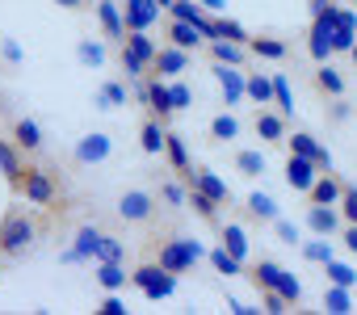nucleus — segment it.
I'll list each match as a JSON object with an SVG mask.
<instances>
[{
    "label": "nucleus",
    "mask_w": 357,
    "mask_h": 315,
    "mask_svg": "<svg viewBox=\"0 0 357 315\" xmlns=\"http://www.w3.org/2000/svg\"><path fill=\"white\" fill-rule=\"evenodd\" d=\"M135 97H139V105L147 109V114H155L160 122H168L172 114H176V105H172V89L164 84V76H147V80H139V89H135Z\"/></svg>",
    "instance_id": "6"
},
{
    "label": "nucleus",
    "mask_w": 357,
    "mask_h": 315,
    "mask_svg": "<svg viewBox=\"0 0 357 315\" xmlns=\"http://www.w3.org/2000/svg\"><path fill=\"white\" fill-rule=\"evenodd\" d=\"M311 84H315V93L319 97H344V76L332 68V63H315V72H311Z\"/></svg>",
    "instance_id": "23"
},
{
    "label": "nucleus",
    "mask_w": 357,
    "mask_h": 315,
    "mask_svg": "<svg viewBox=\"0 0 357 315\" xmlns=\"http://www.w3.org/2000/svg\"><path fill=\"white\" fill-rule=\"evenodd\" d=\"M76 59H80L84 68H101V63H105V47H101V43H89V38H84V43L76 47Z\"/></svg>",
    "instance_id": "42"
},
{
    "label": "nucleus",
    "mask_w": 357,
    "mask_h": 315,
    "mask_svg": "<svg viewBox=\"0 0 357 315\" xmlns=\"http://www.w3.org/2000/svg\"><path fill=\"white\" fill-rule=\"evenodd\" d=\"M286 147H290L294 155H307V160H315L319 169H332V155H328V147H324L315 135H307V130H294V135H286Z\"/></svg>",
    "instance_id": "18"
},
{
    "label": "nucleus",
    "mask_w": 357,
    "mask_h": 315,
    "mask_svg": "<svg viewBox=\"0 0 357 315\" xmlns=\"http://www.w3.org/2000/svg\"><path fill=\"white\" fill-rule=\"evenodd\" d=\"M265 169H269V160H265V151L261 147H244V151H236V173L240 177H265Z\"/></svg>",
    "instance_id": "29"
},
{
    "label": "nucleus",
    "mask_w": 357,
    "mask_h": 315,
    "mask_svg": "<svg viewBox=\"0 0 357 315\" xmlns=\"http://www.w3.org/2000/svg\"><path fill=\"white\" fill-rule=\"evenodd\" d=\"M252 130H257V139H261V143L282 147V143H286V135H290V118H286L282 109H265V105H257V114H252Z\"/></svg>",
    "instance_id": "8"
},
{
    "label": "nucleus",
    "mask_w": 357,
    "mask_h": 315,
    "mask_svg": "<svg viewBox=\"0 0 357 315\" xmlns=\"http://www.w3.org/2000/svg\"><path fill=\"white\" fill-rule=\"evenodd\" d=\"M328 5H332V0H307V13H311V17H319Z\"/></svg>",
    "instance_id": "56"
},
{
    "label": "nucleus",
    "mask_w": 357,
    "mask_h": 315,
    "mask_svg": "<svg viewBox=\"0 0 357 315\" xmlns=\"http://www.w3.org/2000/svg\"><path fill=\"white\" fill-rule=\"evenodd\" d=\"M202 9H206V13H215V17H219V13H227V0H202Z\"/></svg>",
    "instance_id": "55"
},
{
    "label": "nucleus",
    "mask_w": 357,
    "mask_h": 315,
    "mask_svg": "<svg viewBox=\"0 0 357 315\" xmlns=\"http://www.w3.org/2000/svg\"><path fill=\"white\" fill-rule=\"evenodd\" d=\"M164 139H168V122H160L155 114H147L143 126H139V147H143L147 155H160V151H164Z\"/></svg>",
    "instance_id": "24"
},
{
    "label": "nucleus",
    "mask_w": 357,
    "mask_h": 315,
    "mask_svg": "<svg viewBox=\"0 0 357 315\" xmlns=\"http://www.w3.org/2000/svg\"><path fill=\"white\" fill-rule=\"evenodd\" d=\"M9 135H13V143L26 151V155H38L43 151V126L34 122V118H26V114H9Z\"/></svg>",
    "instance_id": "13"
},
{
    "label": "nucleus",
    "mask_w": 357,
    "mask_h": 315,
    "mask_svg": "<svg viewBox=\"0 0 357 315\" xmlns=\"http://www.w3.org/2000/svg\"><path fill=\"white\" fill-rule=\"evenodd\" d=\"M340 240H344V252H353V256H357V223H344Z\"/></svg>",
    "instance_id": "54"
},
{
    "label": "nucleus",
    "mask_w": 357,
    "mask_h": 315,
    "mask_svg": "<svg viewBox=\"0 0 357 315\" xmlns=\"http://www.w3.org/2000/svg\"><path fill=\"white\" fill-rule=\"evenodd\" d=\"M324 273H328V282H332V286H349V290L357 286V273H353L349 265H336V261H328V265H324Z\"/></svg>",
    "instance_id": "46"
},
{
    "label": "nucleus",
    "mask_w": 357,
    "mask_h": 315,
    "mask_svg": "<svg viewBox=\"0 0 357 315\" xmlns=\"http://www.w3.org/2000/svg\"><path fill=\"white\" fill-rule=\"evenodd\" d=\"M97 26H101V38L109 43V47H122V38H126V13H122V5L118 0H97Z\"/></svg>",
    "instance_id": "9"
},
{
    "label": "nucleus",
    "mask_w": 357,
    "mask_h": 315,
    "mask_svg": "<svg viewBox=\"0 0 357 315\" xmlns=\"http://www.w3.org/2000/svg\"><path fill=\"white\" fill-rule=\"evenodd\" d=\"M160 9H164V13H168V9H172V0H160Z\"/></svg>",
    "instance_id": "57"
},
{
    "label": "nucleus",
    "mask_w": 357,
    "mask_h": 315,
    "mask_svg": "<svg viewBox=\"0 0 357 315\" xmlns=\"http://www.w3.org/2000/svg\"><path fill=\"white\" fill-rule=\"evenodd\" d=\"M303 256L315 261V265H328V261H332V244H328V236H324V240H307V244H303Z\"/></svg>",
    "instance_id": "45"
},
{
    "label": "nucleus",
    "mask_w": 357,
    "mask_h": 315,
    "mask_svg": "<svg viewBox=\"0 0 357 315\" xmlns=\"http://www.w3.org/2000/svg\"><path fill=\"white\" fill-rule=\"evenodd\" d=\"M340 215H344V223H357V190H353V185H344V198H340Z\"/></svg>",
    "instance_id": "50"
},
{
    "label": "nucleus",
    "mask_w": 357,
    "mask_h": 315,
    "mask_svg": "<svg viewBox=\"0 0 357 315\" xmlns=\"http://www.w3.org/2000/svg\"><path fill=\"white\" fill-rule=\"evenodd\" d=\"M164 160H168V169H172L176 177H185V173L194 169V160H190V147H185V135L168 130V139H164Z\"/></svg>",
    "instance_id": "20"
},
{
    "label": "nucleus",
    "mask_w": 357,
    "mask_h": 315,
    "mask_svg": "<svg viewBox=\"0 0 357 315\" xmlns=\"http://www.w3.org/2000/svg\"><path fill=\"white\" fill-rule=\"evenodd\" d=\"M248 51H252L257 59H269V63H282V59L290 55V47H286L282 38H273V34H252Z\"/></svg>",
    "instance_id": "26"
},
{
    "label": "nucleus",
    "mask_w": 357,
    "mask_h": 315,
    "mask_svg": "<svg viewBox=\"0 0 357 315\" xmlns=\"http://www.w3.org/2000/svg\"><path fill=\"white\" fill-rule=\"evenodd\" d=\"M248 101H257V105H273V76L248 72Z\"/></svg>",
    "instance_id": "38"
},
{
    "label": "nucleus",
    "mask_w": 357,
    "mask_h": 315,
    "mask_svg": "<svg viewBox=\"0 0 357 315\" xmlns=\"http://www.w3.org/2000/svg\"><path fill=\"white\" fill-rule=\"evenodd\" d=\"M155 194H160V202H168L172 210H185V206H190V185H185L181 177H176V181H160Z\"/></svg>",
    "instance_id": "35"
},
{
    "label": "nucleus",
    "mask_w": 357,
    "mask_h": 315,
    "mask_svg": "<svg viewBox=\"0 0 357 315\" xmlns=\"http://www.w3.org/2000/svg\"><path fill=\"white\" fill-rule=\"evenodd\" d=\"M93 105H97V109H118V105H126V84H122V80H105V84L97 89Z\"/></svg>",
    "instance_id": "36"
},
{
    "label": "nucleus",
    "mask_w": 357,
    "mask_h": 315,
    "mask_svg": "<svg viewBox=\"0 0 357 315\" xmlns=\"http://www.w3.org/2000/svg\"><path fill=\"white\" fill-rule=\"evenodd\" d=\"M130 286H135L143 298H151V302H155V298H168V294L176 290V273H168L160 261H151V256H147L143 265H135Z\"/></svg>",
    "instance_id": "5"
},
{
    "label": "nucleus",
    "mask_w": 357,
    "mask_h": 315,
    "mask_svg": "<svg viewBox=\"0 0 357 315\" xmlns=\"http://www.w3.org/2000/svg\"><path fill=\"white\" fill-rule=\"evenodd\" d=\"M51 5H59L68 13H84V9H97V0H51Z\"/></svg>",
    "instance_id": "53"
},
{
    "label": "nucleus",
    "mask_w": 357,
    "mask_h": 315,
    "mask_svg": "<svg viewBox=\"0 0 357 315\" xmlns=\"http://www.w3.org/2000/svg\"><path fill=\"white\" fill-rule=\"evenodd\" d=\"M273 105H278L286 118H294V93H290L286 72H273Z\"/></svg>",
    "instance_id": "39"
},
{
    "label": "nucleus",
    "mask_w": 357,
    "mask_h": 315,
    "mask_svg": "<svg viewBox=\"0 0 357 315\" xmlns=\"http://www.w3.org/2000/svg\"><path fill=\"white\" fill-rule=\"evenodd\" d=\"M114 215H118L126 227H151L155 215H160V194H155V190H126V194H118Z\"/></svg>",
    "instance_id": "4"
},
{
    "label": "nucleus",
    "mask_w": 357,
    "mask_h": 315,
    "mask_svg": "<svg viewBox=\"0 0 357 315\" xmlns=\"http://www.w3.org/2000/svg\"><path fill=\"white\" fill-rule=\"evenodd\" d=\"M126 13V30H151V22H160V0H122Z\"/></svg>",
    "instance_id": "19"
},
{
    "label": "nucleus",
    "mask_w": 357,
    "mask_h": 315,
    "mask_svg": "<svg viewBox=\"0 0 357 315\" xmlns=\"http://www.w3.org/2000/svg\"><path fill=\"white\" fill-rule=\"evenodd\" d=\"M349 55H353V63H357V47H353V51H349Z\"/></svg>",
    "instance_id": "58"
},
{
    "label": "nucleus",
    "mask_w": 357,
    "mask_h": 315,
    "mask_svg": "<svg viewBox=\"0 0 357 315\" xmlns=\"http://www.w3.org/2000/svg\"><path fill=\"white\" fill-rule=\"evenodd\" d=\"M324 307L336 311V315L353 311V302H349V286H332V290H324Z\"/></svg>",
    "instance_id": "43"
},
{
    "label": "nucleus",
    "mask_w": 357,
    "mask_h": 315,
    "mask_svg": "<svg viewBox=\"0 0 357 315\" xmlns=\"http://www.w3.org/2000/svg\"><path fill=\"white\" fill-rule=\"evenodd\" d=\"M97 311H101V315H126V302L118 298V290H105V298H101Z\"/></svg>",
    "instance_id": "49"
},
{
    "label": "nucleus",
    "mask_w": 357,
    "mask_h": 315,
    "mask_svg": "<svg viewBox=\"0 0 357 315\" xmlns=\"http://www.w3.org/2000/svg\"><path fill=\"white\" fill-rule=\"evenodd\" d=\"M190 210H194V215H198V219H202L206 227H219V223H223V215H219L223 206H219V202H215L211 194L194 190V185H190Z\"/></svg>",
    "instance_id": "27"
},
{
    "label": "nucleus",
    "mask_w": 357,
    "mask_h": 315,
    "mask_svg": "<svg viewBox=\"0 0 357 315\" xmlns=\"http://www.w3.org/2000/svg\"><path fill=\"white\" fill-rule=\"evenodd\" d=\"M219 244H223L231 256H240V261L248 265V231H244L240 223H219Z\"/></svg>",
    "instance_id": "28"
},
{
    "label": "nucleus",
    "mask_w": 357,
    "mask_h": 315,
    "mask_svg": "<svg viewBox=\"0 0 357 315\" xmlns=\"http://www.w3.org/2000/svg\"><path fill=\"white\" fill-rule=\"evenodd\" d=\"M185 185H194V190H202V194H211L219 206H231V190H227V181L215 173V169H206V164H194L185 177H181Z\"/></svg>",
    "instance_id": "10"
},
{
    "label": "nucleus",
    "mask_w": 357,
    "mask_h": 315,
    "mask_svg": "<svg viewBox=\"0 0 357 315\" xmlns=\"http://www.w3.org/2000/svg\"><path fill=\"white\" fill-rule=\"evenodd\" d=\"M319 173H324V169H319L315 160H307V155H294V151L286 155V185H290L294 194H303V198H307V190L315 185V177H319Z\"/></svg>",
    "instance_id": "15"
},
{
    "label": "nucleus",
    "mask_w": 357,
    "mask_h": 315,
    "mask_svg": "<svg viewBox=\"0 0 357 315\" xmlns=\"http://www.w3.org/2000/svg\"><path fill=\"white\" fill-rule=\"evenodd\" d=\"M340 210L336 206H311L307 202V227L315 231V236H332V231H340Z\"/></svg>",
    "instance_id": "25"
},
{
    "label": "nucleus",
    "mask_w": 357,
    "mask_h": 315,
    "mask_svg": "<svg viewBox=\"0 0 357 315\" xmlns=\"http://www.w3.org/2000/svg\"><path fill=\"white\" fill-rule=\"evenodd\" d=\"M34 240H38L34 215H26V210H17V206L0 215V261H17V256H26V252L34 248Z\"/></svg>",
    "instance_id": "2"
},
{
    "label": "nucleus",
    "mask_w": 357,
    "mask_h": 315,
    "mask_svg": "<svg viewBox=\"0 0 357 315\" xmlns=\"http://www.w3.org/2000/svg\"><path fill=\"white\" fill-rule=\"evenodd\" d=\"M118 68H122V72H126V80H135V84H139V80H147V72H151V63H147V59H139V55H135V51H126V47H118Z\"/></svg>",
    "instance_id": "37"
},
{
    "label": "nucleus",
    "mask_w": 357,
    "mask_h": 315,
    "mask_svg": "<svg viewBox=\"0 0 357 315\" xmlns=\"http://www.w3.org/2000/svg\"><path fill=\"white\" fill-rule=\"evenodd\" d=\"M13 194L26 198L34 210H47V206L59 198V173H55L51 164H30V160H26V173H22V181L13 185Z\"/></svg>",
    "instance_id": "3"
},
{
    "label": "nucleus",
    "mask_w": 357,
    "mask_h": 315,
    "mask_svg": "<svg viewBox=\"0 0 357 315\" xmlns=\"http://www.w3.org/2000/svg\"><path fill=\"white\" fill-rule=\"evenodd\" d=\"M206 135H211V143H231V139H240V118H236L231 109H223V114L211 118Z\"/></svg>",
    "instance_id": "30"
},
{
    "label": "nucleus",
    "mask_w": 357,
    "mask_h": 315,
    "mask_svg": "<svg viewBox=\"0 0 357 315\" xmlns=\"http://www.w3.org/2000/svg\"><path fill=\"white\" fill-rule=\"evenodd\" d=\"M340 198H344V181H340L332 169H324V173L315 177V185L307 190V202H311V206H340Z\"/></svg>",
    "instance_id": "17"
},
{
    "label": "nucleus",
    "mask_w": 357,
    "mask_h": 315,
    "mask_svg": "<svg viewBox=\"0 0 357 315\" xmlns=\"http://www.w3.org/2000/svg\"><path fill=\"white\" fill-rule=\"evenodd\" d=\"M273 231H278V240H282V244H303V240H298V223H286L282 215L273 219Z\"/></svg>",
    "instance_id": "48"
},
{
    "label": "nucleus",
    "mask_w": 357,
    "mask_h": 315,
    "mask_svg": "<svg viewBox=\"0 0 357 315\" xmlns=\"http://www.w3.org/2000/svg\"><path fill=\"white\" fill-rule=\"evenodd\" d=\"M282 273H286V269H282L278 261H265V256H261V261L248 269V277H252V286H257V290H273Z\"/></svg>",
    "instance_id": "34"
},
{
    "label": "nucleus",
    "mask_w": 357,
    "mask_h": 315,
    "mask_svg": "<svg viewBox=\"0 0 357 315\" xmlns=\"http://www.w3.org/2000/svg\"><path fill=\"white\" fill-rule=\"evenodd\" d=\"M273 290H278V294H282V298H286L290 307H298V302H303V286H298V277H294L290 269H286V273L278 277V286H273Z\"/></svg>",
    "instance_id": "41"
},
{
    "label": "nucleus",
    "mask_w": 357,
    "mask_h": 315,
    "mask_svg": "<svg viewBox=\"0 0 357 315\" xmlns=\"http://www.w3.org/2000/svg\"><path fill=\"white\" fill-rule=\"evenodd\" d=\"M357 47V13L353 9H336V34H332V51H353Z\"/></svg>",
    "instance_id": "21"
},
{
    "label": "nucleus",
    "mask_w": 357,
    "mask_h": 315,
    "mask_svg": "<svg viewBox=\"0 0 357 315\" xmlns=\"http://www.w3.org/2000/svg\"><path fill=\"white\" fill-rule=\"evenodd\" d=\"M130 282V273L122 269V261H97V286L101 290H122Z\"/></svg>",
    "instance_id": "33"
},
{
    "label": "nucleus",
    "mask_w": 357,
    "mask_h": 315,
    "mask_svg": "<svg viewBox=\"0 0 357 315\" xmlns=\"http://www.w3.org/2000/svg\"><path fill=\"white\" fill-rule=\"evenodd\" d=\"M219 38H231V43H244V47L252 43V34H248V30H244L240 22H231V17H223V13H219Z\"/></svg>",
    "instance_id": "44"
},
{
    "label": "nucleus",
    "mask_w": 357,
    "mask_h": 315,
    "mask_svg": "<svg viewBox=\"0 0 357 315\" xmlns=\"http://www.w3.org/2000/svg\"><path fill=\"white\" fill-rule=\"evenodd\" d=\"M211 265H215L223 277H240V273H244V261H240V256H231L223 244H219V248H211Z\"/></svg>",
    "instance_id": "40"
},
{
    "label": "nucleus",
    "mask_w": 357,
    "mask_h": 315,
    "mask_svg": "<svg viewBox=\"0 0 357 315\" xmlns=\"http://www.w3.org/2000/svg\"><path fill=\"white\" fill-rule=\"evenodd\" d=\"M206 55H211V63H248V47L244 43H231V38H211L206 43Z\"/></svg>",
    "instance_id": "22"
},
{
    "label": "nucleus",
    "mask_w": 357,
    "mask_h": 315,
    "mask_svg": "<svg viewBox=\"0 0 357 315\" xmlns=\"http://www.w3.org/2000/svg\"><path fill=\"white\" fill-rule=\"evenodd\" d=\"M122 47H126V51H135V55H139V59H147V63H155V55H160V47H155V38H151L147 30H126Z\"/></svg>",
    "instance_id": "31"
},
{
    "label": "nucleus",
    "mask_w": 357,
    "mask_h": 315,
    "mask_svg": "<svg viewBox=\"0 0 357 315\" xmlns=\"http://www.w3.org/2000/svg\"><path fill=\"white\" fill-rule=\"evenodd\" d=\"M164 43H172V47H185V51H202L211 38H206V34H202V26H194V22L168 17V22H164Z\"/></svg>",
    "instance_id": "12"
},
{
    "label": "nucleus",
    "mask_w": 357,
    "mask_h": 315,
    "mask_svg": "<svg viewBox=\"0 0 357 315\" xmlns=\"http://www.w3.org/2000/svg\"><path fill=\"white\" fill-rule=\"evenodd\" d=\"M190 63H194V51L164 43V47H160V55H155V63H151V72H155V76H164V80H176V76H185V72H190Z\"/></svg>",
    "instance_id": "11"
},
{
    "label": "nucleus",
    "mask_w": 357,
    "mask_h": 315,
    "mask_svg": "<svg viewBox=\"0 0 357 315\" xmlns=\"http://www.w3.org/2000/svg\"><path fill=\"white\" fill-rule=\"evenodd\" d=\"M0 55H5V63H9V68H17V63H22V47H17L13 38H0Z\"/></svg>",
    "instance_id": "52"
},
{
    "label": "nucleus",
    "mask_w": 357,
    "mask_h": 315,
    "mask_svg": "<svg viewBox=\"0 0 357 315\" xmlns=\"http://www.w3.org/2000/svg\"><path fill=\"white\" fill-rule=\"evenodd\" d=\"M261 302H265V311H269V315H282V311L290 307V302H286L278 290H261Z\"/></svg>",
    "instance_id": "51"
},
{
    "label": "nucleus",
    "mask_w": 357,
    "mask_h": 315,
    "mask_svg": "<svg viewBox=\"0 0 357 315\" xmlns=\"http://www.w3.org/2000/svg\"><path fill=\"white\" fill-rule=\"evenodd\" d=\"M109 151H114L109 135L93 130V135H84V139L76 143V151H72V160H76L80 169H89V164H101V160H109Z\"/></svg>",
    "instance_id": "16"
},
{
    "label": "nucleus",
    "mask_w": 357,
    "mask_h": 315,
    "mask_svg": "<svg viewBox=\"0 0 357 315\" xmlns=\"http://www.w3.org/2000/svg\"><path fill=\"white\" fill-rule=\"evenodd\" d=\"M172 105H176V114H181V109H190V101H194V93H190V84H181V76H176L172 84Z\"/></svg>",
    "instance_id": "47"
},
{
    "label": "nucleus",
    "mask_w": 357,
    "mask_h": 315,
    "mask_svg": "<svg viewBox=\"0 0 357 315\" xmlns=\"http://www.w3.org/2000/svg\"><path fill=\"white\" fill-rule=\"evenodd\" d=\"M211 76H215L219 97H223V105H227V109H236V105L248 97V72H244V63H215V68H211Z\"/></svg>",
    "instance_id": "7"
},
{
    "label": "nucleus",
    "mask_w": 357,
    "mask_h": 315,
    "mask_svg": "<svg viewBox=\"0 0 357 315\" xmlns=\"http://www.w3.org/2000/svg\"><path fill=\"white\" fill-rule=\"evenodd\" d=\"M244 215H248V219H257V223H273L282 210H278V202H273L269 194H248V202H244Z\"/></svg>",
    "instance_id": "32"
},
{
    "label": "nucleus",
    "mask_w": 357,
    "mask_h": 315,
    "mask_svg": "<svg viewBox=\"0 0 357 315\" xmlns=\"http://www.w3.org/2000/svg\"><path fill=\"white\" fill-rule=\"evenodd\" d=\"M22 173H26V151L13 143V135L9 130H0V177L9 181V190L22 181Z\"/></svg>",
    "instance_id": "14"
},
{
    "label": "nucleus",
    "mask_w": 357,
    "mask_h": 315,
    "mask_svg": "<svg viewBox=\"0 0 357 315\" xmlns=\"http://www.w3.org/2000/svg\"><path fill=\"white\" fill-rule=\"evenodd\" d=\"M147 256L151 261H160L168 273H190L202 256H206V248H202V240L198 236H185V231H176V227H164L160 236H151V248H147Z\"/></svg>",
    "instance_id": "1"
}]
</instances>
